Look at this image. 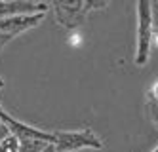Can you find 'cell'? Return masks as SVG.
I'll list each match as a JSON object with an SVG mask.
<instances>
[{
    "label": "cell",
    "instance_id": "cell-1",
    "mask_svg": "<svg viewBox=\"0 0 158 152\" xmlns=\"http://www.w3.org/2000/svg\"><path fill=\"white\" fill-rule=\"evenodd\" d=\"M137 14V48H135V65L145 67L151 57V48H152V32H154V15H152V4L141 0L135 6Z\"/></svg>",
    "mask_w": 158,
    "mask_h": 152
},
{
    "label": "cell",
    "instance_id": "cell-2",
    "mask_svg": "<svg viewBox=\"0 0 158 152\" xmlns=\"http://www.w3.org/2000/svg\"><path fill=\"white\" fill-rule=\"evenodd\" d=\"M50 8L55 11V19L65 29H76L82 25L86 15L94 10L107 8V2H89V0H80V2H53Z\"/></svg>",
    "mask_w": 158,
    "mask_h": 152
},
{
    "label": "cell",
    "instance_id": "cell-3",
    "mask_svg": "<svg viewBox=\"0 0 158 152\" xmlns=\"http://www.w3.org/2000/svg\"><path fill=\"white\" fill-rule=\"evenodd\" d=\"M101 150L103 141L92 129H76V131H55V150L57 152H76V150Z\"/></svg>",
    "mask_w": 158,
    "mask_h": 152
},
{
    "label": "cell",
    "instance_id": "cell-4",
    "mask_svg": "<svg viewBox=\"0 0 158 152\" xmlns=\"http://www.w3.org/2000/svg\"><path fill=\"white\" fill-rule=\"evenodd\" d=\"M46 14H32V15H14V17H6L0 19V32L8 34V36H17V34L31 31L38 27L40 23L44 21Z\"/></svg>",
    "mask_w": 158,
    "mask_h": 152
},
{
    "label": "cell",
    "instance_id": "cell-5",
    "mask_svg": "<svg viewBox=\"0 0 158 152\" xmlns=\"http://www.w3.org/2000/svg\"><path fill=\"white\" fill-rule=\"evenodd\" d=\"M50 4L46 2H0V19L14 17V15H32V14H46Z\"/></svg>",
    "mask_w": 158,
    "mask_h": 152
},
{
    "label": "cell",
    "instance_id": "cell-6",
    "mask_svg": "<svg viewBox=\"0 0 158 152\" xmlns=\"http://www.w3.org/2000/svg\"><path fill=\"white\" fill-rule=\"evenodd\" d=\"M46 146H48V143H44V141L27 139V141H19V150L17 152H42Z\"/></svg>",
    "mask_w": 158,
    "mask_h": 152
},
{
    "label": "cell",
    "instance_id": "cell-7",
    "mask_svg": "<svg viewBox=\"0 0 158 152\" xmlns=\"http://www.w3.org/2000/svg\"><path fill=\"white\" fill-rule=\"evenodd\" d=\"M145 109H147V116H149V120L158 127V99L149 97V99H147Z\"/></svg>",
    "mask_w": 158,
    "mask_h": 152
},
{
    "label": "cell",
    "instance_id": "cell-8",
    "mask_svg": "<svg viewBox=\"0 0 158 152\" xmlns=\"http://www.w3.org/2000/svg\"><path fill=\"white\" fill-rule=\"evenodd\" d=\"M19 150V141L14 135H8L2 143H0V152H17Z\"/></svg>",
    "mask_w": 158,
    "mask_h": 152
},
{
    "label": "cell",
    "instance_id": "cell-9",
    "mask_svg": "<svg viewBox=\"0 0 158 152\" xmlns=\"http://www.w3.org/2000/svg\"><path fill=\"white\" fill-rule=\"evenodd\" d=\"M8 135H12V133H10V129H8V127H6L2 122H0V143H2L4 139L8 137Z\"/></svg>",
    "mask_w": 158,
    "mask_h": 152
},
{
    "label": "cell",
    "instance_id": "cell-10",
    "mask_svg": "<svg viewBox=\"0 0 158 152\" xmlns=\"http://www.w3.org/2000/svg\"><path fill=\"white\" fill-rule=\"evenodd\" d=\"M12 40V36H8V34H2L0 32V53H2V50H4V46Z\"/></svg>",
    "mask_w": 158,
    "mask_h": 152
},
{
    "label": "cell",
    "instance_id": "cell-11",
    "mask_svg": "<svg viewBox=\"0 0 158 152\" xmlns=\"http://www.w3.org/2000/svg\"><path fill=\"white\" fill-rule=\"evenodd\" d=\"M149 97H154V99H158V82H156V84L151 88V95Z\"/></svg>",
    "mask_w": 158,
    "mask_h": 152
},
{
    "label": "cell",
    "instance_id": "cell-12",
    "mask_svg": "<svg viewBox=\"0 0 158 152\" xmlns=\"http://www.w3.org/2000/svg\"><path fill=\"white\" fill-rule=\"evenodd\" d=\"M152 46L158 48V29H154V32H152Z\"/></svg>",
    "mask_w": 158,
    "mask_h": 152
},
{
    "label": "cell",
    "instance_id": "cell-13",
    "mask_svg": "<svg viewBox=\"0 0 158 152\" xmlns=\"http://www.w3.org/2000/svg\"><path fill=\"white\" fill-rule=\"evenodd\" d=\"M42 152H57V150H55V145H48V146L44 148Z\"/></svg>",
    "mask_w": 158,
    "mask_h": 152
},
{
    "label": "cell",
    "instance_id": "cell-14",
    "mask_svg": "<svg viewBox=\"0 0 158 152\" xmlns=\"http://www.w3.org/2000/svg\"><path fill=\"white\" fill-rule=\"evenodd\" d=\"M78 42H80V36H78V34L71 38V44H78Z\"/></svg>",
    "mask_w": 158,
    "mask_h": 152
},
{
    "label": "cell",
    "instance_id": "cell-15",
    "mask_svg": "<svg viewBox=\"0 0 158 152\" xmlns=\"http://www.w3.org/2000/svg\"><path fill=\"white\" fill-rule=\"evenodd\" d=\"M0 88H4V80L2 78H0Z\"/></svg>",
    "mask_w": 158,
    "mask_h": 152
},
{
    "label": "cell",
    "instance_id": "cell-16",
    "mask_svg": "<svg viewBox=\"0 0 158 152\" xmlns=\"http://www.w3.org/2000/svg\"><path fill=\"white\" fill-rule=\"evenodd\" d=\"M151 152H158V146H156V148H154V150H151Z\"/></svg>",
    "mask_w": 158,
    "mask_h": 152
}]
</instances>
